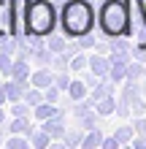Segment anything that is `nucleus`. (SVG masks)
<instances>
[{
	"label": "nucleus",
	"mask_w": 146,
	"mask_h": 149,
	"mask_svg": "<svg viewBox=\"0 0 146 149\" xmlns=\"http://www.w3.org/2000/svg\"><path fill=\"white\" fill-rule=\"evenodd\" d=\"M62 30L68 38H84L89 36L92 24H95V11H92L89 0H65L62 14H60Z\"/></svg>",
	"instance_id": "f257e3e1"
},
{
	"label": "nucleus",
	"mask_w": 146,
	"mask_h": 149,
	"mask_svg": "<svg viewBox=\"0 0 146 149\" xmlns=\"http://www.w3.org/2000/svg\"><path fill=\"white\" fill-rule=\"evenodd\" d=\"M57 27V8L51 0H30L24 16V36H44L49 38Z\"/></svg>",
	"instance_id": "f03ea898"
},
{
	"label": "nucleus",
	"mask_w": 146,
	"mask_h": 149,
	"mask_svg": "<svg viewBox=\"0 0 146 149\" xmlns=\"http://www.w3.org/2000/svg\"><path fill=\"white\" fill-rule=\"evenodd\" d=\"M98 22L106 36L116 38V36H125L130 30V8H127L125 0H106L100 6V14H98Z\"/></svg>",
	"instance_id": "7ed1b4c3"
},
{
	"label": "nucleus",
	"mask_w": 146,
	"mask_h": 149,
	"mask_svg": "<svg viewBox=\"0 0 146 149\" xmlns=\"http://www.w3.org/2000/svg\"><path fill=\"white\" fill-rule=\"evenodd\" d=\"M130 24H133V36L138 38V46H146V8H143V0H130Z\"/></svg>",
	"instance_id": "20e7f679"
},
{
	"label": "nucleus",
	"mask_w": 146,
	"mask_h": 149,
	"mask_svg": "<svg viewBox=\"0 0 146 149\" xmlns=\"http://www.w3.org/2000/svg\"><path fill=\"white\" fill-rule=\"evenodd\" d=\"M14 33V0H0V38Z\"/></svg>",
	"instance_id": "39448f33"
},
{
	"label": "nucleus",
	"mask_w": 146,
	"mask_h": 149,
	"mask_svg": "<svg viewBox=\"0 0 146 149\" xmlns=\"http://www.w3.org/2000/svg\"><path fill=\"white\" fill-rule=\"evenodd\" d=\"M41 127H44L46 130V133L51 136V138H54V141H57V138H62L65 136V114L62 111H60L57 114V117H51V119H44V122H41Z\"/></svg>",
	"instance_id": "423d86ee"
},
{
	"label": "nucleus",
	"mask_w": 146,
	"mask_h": 149,
	"mask_svg": "<svg viewBox=\"0 0 146 149\" xmlns=\"http://www.w3.org/2000/svg\"><path fill=\"white\" fill-rule=\"evenodd\" d=\"M127 65H130V60H127L125 52H119V54L111 57V79L114 81H122V79H127Z\"/></svg>",
	"instance_id": "0eeeda50"
},
{
	"label": "nucleus",
	"mask_w": 146,
	"mask_h": 149,
	"mask_svg": "<svg viewBox=\"0 0 146 149\" xmlns=\"http://www.w3.org/2000/svg\"><path fill=\"white\" fill-rule=\"evenodd\" d=\"M30 84L38 87V90H46V87L54 84V71H51V68H35V71L30 73Z\"/></svg>",
	"instance_id": "6e6552de"
},
{
	"label": "nucleus",
	"mask_w": 146,
	"mask_h": 149,
	"mask_svg": "<svg viewBox=\"0 0 146 149\" xmlns=\"http://www.w3.org/2000/svg\"><path fill=\"white\" fill-rule=\"evenodd\" d=\"M6 130H8V133H22V136H30L35 127L30 125V117H11V119L6 122Z\"/></svg>",
	"instance_id": "1a4fd4ad"
},
{
	"label": "nucleus",
	"mask_w": 146,
	"mask_h": 149,
	"mask_svg": "<svg viewBox=\"0 0 146 149\" xmlns=\"http://www.w3.org/2000/svg\"><path fill=\"white\" fill-rule=\"evenodd\" d=\"M30 63H33V60L16 54V57H14V68H11V76L19 79V81H30V73H33V71H30Z\"/></svg>",
	"instance_id": "9d476101"
},
{
	"label": "nucleus",
	"mask_w": 146,
	"mask_h": 149,
	"mask_svg": "<svg viewBox=\"0 0 146 149\" xmlns=\"http://www.w3.org/2000/svg\"><path fill=\"white\" fill-rule=\"evenodd\" d=\"M57 114H60V106H57V103H51V100H44V103H38V106L33 109V117H35L38 122L51 119V117H57Z\"/></svg>",
	"instance_id": "9b49d317"
},
{
	"label": "nucleus",
	"mask_w": 146,
	"mask_h": 149,
	"mask_svg": "<svg viewBox=\"0 0 146 149\" xmlns=\"http://www.w3.org/2000/svg\"><path fill=\"white\" fill-rule=\"evenodd\" d=\"M89 71L98 79H106L111 73V60H106V57H89Z\"/></svg>",
	"instance_id": "f8f14e48"
},
{
	"label": "nucleus",
	"mask_w": 146,
	"mask_h": 149,
	"mask_svg": "<svg viewBox=\"0 0 146 149\" xmlns=\"http://www.w3.org/2000/svg\"><path fill=\"white\" fill-rule=\"evenodd\" d=\"M8 114H11V117H30V114H33V106L24 98L22 100H11V103H8Z\"/></svg>",
	"instance_id": "ddd939ff"
},
{
	"label": "nucleus",
	"mask_w": 146,
	"mask_h": 149,
	"mask_svg": "<svg viewBox=\"0 0 146 149\" xmlns=\"http://www.w3.org/2000/svg\"><path fill=\"white\" fill-rule=\"evenodd\" d=\"M51 144V136L46 133L44 127H35L30 133V146H35V149H44V146H49Z\"/></svg>",
	"instance_id": "4468645a"
},
{
	"label": "nucleus",
	"mask_w": 146,
	"mask_h": 149,
	"mask_svg": "<svg viewBox=\"0 0 146 149\" xmlns=\"http://www.w3.org/2000/svg\"><path fill=\"white\" fill-rule=\"evenodd\" d=\"M6 144H8V149H27V146H30V136H22V133H8Z\"/></svg>",
	"instance_id": "2eb2a0df"
},
{
	"label": "nucleus",
	"mask_w": 146,
	"mask_h": 149,
	"mask_svg": "<svg viewBox=\"0 0 146 149\" xmlns=\"http://www.w3.org/2000/svg\"><path fill=\"white\" fill-rule=\"evenodd\" d=\"M95 111L103 114V117H106V114H114V111H116V100L111 98V95H106V98L95 100Z\"/></svg>",
	"instance_id": "dca6fc26"
},
{
	"label": "nucleus",
	"mask_w": 146,
	"mask_h": 149,
	"mask_svg": "<svg viewBox=\"0 0 146 149\" xmlns=\"http://www.w3.org/2000/svg\"><path fill=\"white\" fill-rule=\"evenodd\" d=\"M24 100H27L30 106L35 109L38 103H44V100H46V98H44V90H38V87H33V84H30L27 90H24Z\"/></svg>",
	"instance_id": "f3484780"
},
{
	"label": "nucleus",
	"mask_w": 146,
	"mask_h": 149,
	"mask_svg": "<svg viewBox=\"0 0 146 149\" xmlns=\"http://www.w3.org/2000/svg\"><path fill=\"white\" fill-rule=\"evenodd\" d=\"M87 87H89V84H84V81H79V79H73L71 87H68V92H71V98H73V100H84V95H87Z\"/></svg>",
	"instance_id": "a211bd4d"
},
{
	"label": "nucleus",
	"mask_w": 146,
	"mask_h": 149,
	"mask_svg": "<svg viewBox=\"0 0 146 149\" xmlns=\"http://www.w3.org/2000/svg\"><path fill=\"white\" fill-rule=\"evenodd\" d=\"M84 136H87V133H84V127H81V130H65L62 141L71 144V146H81V144H84Z\"/></svg>",
	"instance_id": "6ab92c4d"
},
{
	"label": "nucleus",
	"mask_w": 146,
	"mask_h": 149,
	"mask_svg": "<svg viewBox=\"0 0 146 149\" xmlns=\"http://www.w3.org/2000/svg\"><path fill=\"white\" fill-rule=\"evenodd\" d=\"M84 149H92V146H103V136H100V130H95L92 127L87 136H84V144H81Z\"/></svg>",
	"instance_id": "aec40b11"
},
{
	"label": "nucleus",
	"mask_w": 146,
	"mask_h": 149,
	"mask_svg": "<svg viewBox=\"0 0 146 149\" xmlns=\"http://www.w3.org/2000/svg\"><path fill=\"white\" fill-rule=\"evenodd\" d=\"M11 68H14V54H6V52H0V73H3V79L11 76Z\"/></svg>",
	"instance_id": "412c9836"
},
{
	"label": "nucleus",
	"mask_w": 146,
	"mask_h": 149,
	"mask_svg": "<svg viewBox=\"0 0 146 149\" xmlns=\"http://www.w3.org/2000/svg\"><path fill=\"white\" fill-rule=\"evenodd\" d=\"M46 46L54 52V54H60V52H65V46H68V43H65V38H60V36H54V33H51V36H49V41H46Z\"/></svg>",
	"instance_id": "4be33fe9"
},
{
	"label": "nucleus",
	"mask_w": 146,
	"mask_h": 149,
	"mask_svg": "<svg viewBox=\"0 0 146 149\" xmlns=\"http://www.w3.org/2000/svg\"><path fill=\"white\" fill-rule=\"evenodd\" d=\"M54 84L60 87V90H68V87H71V76H68V71H54Z\"/></svg>",
	"instance_id": "5701e85b"
},
{
	"label": "nucleus",
	"mask_w": 146,
	"mask_h": 149,
	"mask_svg": "<svg viewBox=\"0 0 146 149\" xmlns=\"http://www.w3.org/2000/svg\"><path fill=\"white\" fill-rule=\"evenodd\" d=\"M143 76V65L141 63H130L127 65V79H130V81H135V79H141Z\"/></svg>",
	"instance_id": "b1692460"
},
{
	"label": "nucleus",
	"mask_w": 146,
	"mask_h": 149,
	"mask_svg": "<svg viewBox=\"0 0 146 149\" xmlns=\"http://www.w3.org/2000/svg\"><path fill=\"white\" fill-rule=\"evenodd\" d=\"M87 63H89V60L84 57V54H73V57H71V71H81Z\"/></svg>",
	"instance_id": "393cba45"
},
{
	"label": "nucleus",
	"mask_w": 146,
	"mask_h": 149,
	"mask_svg": "<svg viewBox=\"0 0 146 149\" xmlns=\"http://www.w3.org/2000/svg\"><path fill=\"white\" fill-rule=\"evenodd\" d=\"M114 136H116V141H119V144H127V141L133 138V130H130V127H119Z\"/></svg>",
	"instance_id": "a878e982"
},
{
	"label": "nucleus",
	"mask_w": 146,
	"mask_h": 149,
	"mask_svg": "<svg viewBox=\"0 0 146 149\" xmlns=\"http://www.w3.org/2000/svg\"><path fill=\"white\" fill-rule=\"evenodd\" d=\"M44 98H46V100H51V103H57V98H60V87H57V84L46 87V90H44Z\"/></svg>",
	"instance_id": "bb28decb"
},
{
	"label": "nucleus",
	"mask_w": 146,
	"mask_h": 149,
	"mask_svg": "<svg viewBox=\"0 0 146 149\" xmlns=\"http://www.w3.org/2000/svg\"><path fill=\"white\" fill-rule=\"evenodd\" d=\"M0 106H8V92H6V84L0 79Z\"/></svg>",
	"instance_id": "cd10ccee"
},
{
	"label": "nucleus",
	"mask_w": 146,
	"mask_h": 149,
	"mask_svg": "<svg viewBox=\"0 0 146 149\" xmlns=\"http://www.w3.org/2000/svg\"><path fill=\"white\" fill-rule=\"evenodd\" d=\"M116 144H119V141H116V136H114V138H103V146H106V149H114Z\"/></svg>",
	"instance_id": "c85d7f7f"
},
{
	"label": "nucleus",
	"mask_w": 146,
	"mask_h": 149,
	"mask_svg": "<svg viewBox=\"0 0 146 149\" xmlns=\"http://www.w3.org/2000/svg\"><path fill=\"white\" fill-rule=\"evenodd\" d=\"M135 130H138L141 136H146V119H138V122H135Z\"/></svg>",
	"instance_id": "c756f323"
},
{
	"label": "nucleus",
	"mask_w": 146,
	"mask_h": 149,
	"mask_svg": "<svg viewBox=\"0 0 146 149\" xmlns=\"http://www.w3.org/2000/svg\"><path fill=\"white\" fill-rule=\"evenodd\" d=\"M8 122V114H6V106H0V127H6Z\"/></svg>",
	"instance_id": "7c9ffc66"
},
{
	"label": "nucleus",
	"mask_w": 146,
	"mask_h": 149,
	"mask_svg": "<svg viewBox=\"0 0 146 149\" xmlns=\"http://www.w3.org/2000/svg\"><path fill=\"white\" fill-rule=\"evenodd\" d=\"M0 144H6V127H0Z\"/></svg>",
	"instance_id": "2f4dec72"
},
{
	"label": "nucleus",
	"mask_w": 146,
	"mask_h": 149,
	"mask_svg": "<svg viewBox=\"0 0 146 149\" xmlns=\"http://www.w3.org/2000/svg\"><path fill=\"white\" fill-rule=\"evenodd\" d=\"M143 95H146V81H143Z\"/></svg>",
	"instance_id": "473e14b6"
},
{
	"label": "nucleus",
	"mask_w": 146,
	"mask_h": 149,
	"mask_svg": "<svg viewBox=\"0 0 146 149\" xmlns=\"http://www.w3.org/2000/svg\"><path fill=\"white\" fill-rule=\"evenodd\" d=\"M0 79H3V73H0Z\"/></svg>",
	"instance_id": "72a5a7b5"
}]
</instances>
